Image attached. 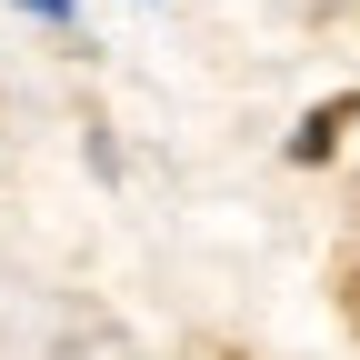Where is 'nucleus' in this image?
Returning a JSON list of instances; mask_svg holds the SVG:
<instances>
[{"mask_svg": "<svg viewBox=\"0 0 360 360\" xmlns=\"http://www.w3.org/2000/svg\"><path fill=\"white\" fill-rule=\"evenodd\" d=\"M330 130H340V110H310V120H300V141H290V160H321V150H330Z\"/></svg>", "mask_w": 360, "mask_h": 360, "instance_id": "f257e3e1", "label": "nucleus"}, {"mask_svg": "<svg viewBox=\"0 0 360 360\" xmlns=\"http://www.w3.org/2000/svg\"><path fill=\"white\" fill-rule=\"evenodd\" d=\"M20 11H30V20H70V0H20Z\"/></svg>", "mask_w": 360, "mask_h": 360, "instance_id": "f03ea898", "label": "nucleus"}]
</instances>
